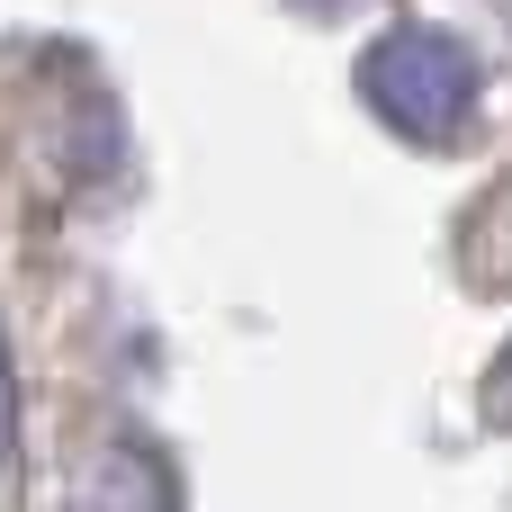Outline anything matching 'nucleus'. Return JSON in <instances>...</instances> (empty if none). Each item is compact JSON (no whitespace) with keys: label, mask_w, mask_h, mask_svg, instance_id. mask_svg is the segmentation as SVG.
I'll list each match as a JSON object with an SVG mask.
<instances>
[{"label":"nucleus","mask_w":512,"mask_h":512,"mask_svg":"<svg viewBox=\"0 0 512 512\" xmlns=\"http://www.w3.org/2000/svg\"><path fill=\"white\" fill-rule=\"evenodd\" d=\"M18 450V378H9V342H0V459Z\"/></svg>","instance_id":"3"},{"label":"nucleus","mask_w":512,"mask_h":512,"mask_svg":"<svg viewBox=\"0 0 512 512\" xmlns=\"http://www.w3.org/2000/svg\"><path fill=\"white\" fill-rule=\"evenodd\" d=\"M72 512H171V477L153 450H99L72 477Z\"/></svg>","instance_id":"2"},{"label":"nucleus","mask_w":512,"mask_h":512,"mask_svg":"<svg viewBox=\"0 0 512 512\" xmlns=\"http://www.w3.org/2000/svg\"><path fill=\"white\" fill-rule=\"evenodd\" d=\"M486 405H495V414H504V423H512V351H504V360H495V387H486Z\"/></svg>","instance_id":"4"},{"label":"nucleus","mask_w":512,"mask_h":512,"mask_svg":"<svg viewBox=\"0 0 512 512\" xmlns=\"http://www.w3.org/2000/svg\"><path fill=\"white\" fill-rule=\"evenodd\" d=\"M360 90H369V108H378L396 135L441 144V135H459L468 108H477V63H468L441 27H396V36H378V45L360 54Z\"/></svg>","instance_id":"1"},{"label":"nucleus","mask_w":512,"mask_h":512,"mask_svg":"<svg viewBox=\"0 0 512 512\" xmlns=\"http://www.w3.org/2000/svg\"><path fill=\"white\" fill-rule=\"evenodd\" d=\"M297 9H315V18H342V9H360V0H297Z\"/></svg>","instance_id":"5"}]
</instances>
